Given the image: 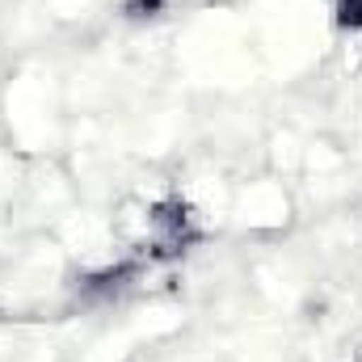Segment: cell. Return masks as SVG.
<instances>
[{"mask_svg": "<svg viewBox=\"0 0 362 362\" xmlns=\"http://www.w3.org/2000/svg\"><path fill=\"white\" fill-rule=\"evenodd\" d=\"M194 240H198V219L181 198H169V202L152 206V215H148V249H152V257H181Z\"/></svg>", "mask_w": 362, "mask_h": 362, "instance_id": "cell-1", "label": "cell"}, {"mask_svg": "<svg viewBox=\"0 0 362 362\" xmlns=\"http://www.w3.org/2000/svg\"><path fill=\"white\" fill-rule=\"evenodd\" d=\"M333 17H337L341 30L358 34L362 30V0H337V4H333Z\"/></svg>", "mask_w": 362, "mask_h": 362, "instance_id": "cell-2", "label": "cell"}, {"mask_svg": "<svg viewBox=\"0 0 362 362\" xmlns=\"http://www.w3.org/2000/svg\"><path fill=\"white\" fill-rule=\"evenodd\" d=\"M165 8V0H127V13L131 17H156Z\"/></svg>", "mask_w": 362, "mask_h": 362, "instance_id": "cell-3", "label": "cell"}]
</instances>
